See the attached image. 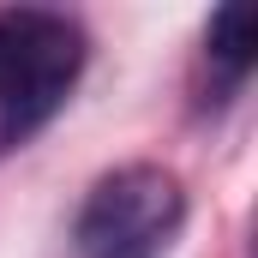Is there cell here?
Masks as SVG:
<instances>
[{
  "label": "cell",
  "instance_id": "7a4b0ae2",
  "mask_svg": "<svg viewBox=\"0 0 258 258\" xmlns=\"http://www.w3.org/2000/svg\"><path fill=\"white\" fill-rule=\"evenodd\" d=\"M186 222V192L168 168L126 162L102 174L72 222V258H162Z\"/></svg>",
  "mask_w": 258,
  "mask_h": 258
},
{
  "label": "cell",
  "instance_id": "6da1fadb",
  "mask_svg": "<svg viewBox=\"0 0 258 258\" xmlns=\"http://www.w3.org/2000/svg\"><path fill=\"white\" fill-rule=\"evenodd\" d=\"M84 72V30L66 12H0V150L42 126Z\"/></svg>",
  "mask_w": 258,
  "mask_h": 258
},
{
  "label": "cell",
  "instance_id": "3957f363",
  "mask_svg": "<svg viewBox=\"0 0 258 258\" xmlns=\"http://www.w3.org/2000/svg\"><path fill=\"white\" fill-rule=\"evenodd\" d=\"M204 48H210V60L228 66V78H240V72L252 66V48H258V12L252 6H222V12H210Z\"/></svg>",
  "mask_w": 258,
  "mask_h": 258
}]
</instances>
